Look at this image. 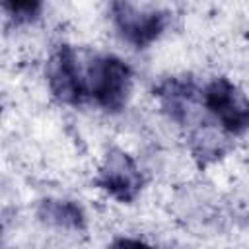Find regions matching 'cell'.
Returning <instances> with one entry per match:
<instances>
[{"label":"cell","mask_w":249,"mask_h":249,"mask_svg":"<svg viewBox=\"0 0 249 249\" xmlns=\"http://www.w3.org/2000/svg\"><path fill=\"white\" fill-rule=\"evenodd\" d=\"M154 93L160 97L161 107L175 119V121H185L195 99V88L191 82H183L177 78H169L161 82Z\"/></svg>","instance_id":"cell-6"},{"label":"cell","mask_w":249,"mask_h":249,"mask_svg":"<svg viewBox=\"0 0 249 249\" xmlns=\"http://www.w3.org/2000/svg\"><path fill=\"white\" fill-rule=\"evenodd\" d=\"M111 12L121 35L138 49L154 43L169 21V14L165 10L142 8L130 2H113Z\"/></svg>","instance_id":"cell-3"},{"label":"cell","mask_w":249,"mask_h":249,"mask_svg":"<svg viewBox=\"0 0 249 249\" xmlns=\"http://www.w3.org/2000/svg\"><path fill=\"white\" fill-rule=\"evenodd\" d=\"M204 105L230 134L249 128V99L228 78H214L204 89Z\"/></svg>","instance_id":"cell-2"},{"label":"cell","mask_w":249,"mask_h":249,"mask_svg":"<svg viewBox=\"0 0 249 249\" xmlns=\"http://www.w3.org/2000/svg\"><path fill=\"white\" fill-rule=\"evenodd\" d=\"M2 6L8 12V16L16 19V23L31 21L41 10V2H4Z\"/></svg>","instance_id":"cell-8"},{"label":"cell","mask_w":249,"mask_h":249,"mask_svg":"<svg viewBox=\"0 0 249 249\" xmlns=\"http://www.w3.org/2000/svg\"><path fill=\"white\" fill-rule=\"evenodd\" d=\"M39 218L60 226V228H72V230H82L86 226V216L82 208L70 200H54L47 198L39 204Z\"/></svg>","instance_id":"cell-7"},{"label":"cell","mask_w":249,"mask_h":249,"mask_svg":"<svg viewBox=\"0 0 249 249\" xmlns=\"http://www.w3.org/2000/svg\"><path fill=\"white\" fill-rule=\"evenodd\" d=\"M95 185L119 202H132L142 189V175L126 152L113 148L99 167Z\"/></svg>","instance_id":"cell-5"},{"label":"cell","mask_w":249,"mask_h":249,"mask_svg":"<svg viewBox=\"0 0 249 249\" xmlns=\"http://www.w3.org/2000/svg\"><path fill=\"white\" fill-rule=\"evenodd\" d=\"M47 82H49L53 95L62 103L80 105L88 97L80 56L68 45H60L49 58Z\"/></svg>","instance_id":"cell-4"},{"label":"cell","mask_w":249,"mask_h":249,"mask_svg":"<svg viewBox=\"0 0 249 249\" xmlns=\"http://www.w3.org/2000/svg\"><path fill=\"white\" fill-rule=\"evenodd\" d=\"M109 249H152L148 243L140 241V239H132V237H117Z\"/></svg>","instance_id":"cell-9"},{"label":"cell","mask_w":249,"mask_h":249,"mask_svg":"<svg viewBox=\"0 0 249 249\" xmlns=\"http://www.w3.org/2000/svg\"><path fill=\"white\" fill-rule=\"evenodd\" d=\"M84 84L88 97L95 99V103L105 111L117 113L126 105L132 86V72L124 60L113 54L91 56L84 68Z\"/></svg>","instance_id":"cell-1"}]
</instances>
